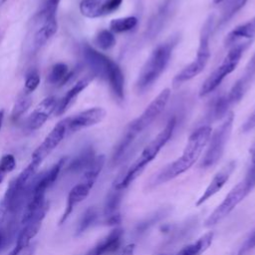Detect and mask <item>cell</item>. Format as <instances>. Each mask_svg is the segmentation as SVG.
<instances>
[{
    "label": "cell",
    "mask_w": 255,
    "mask_h": 255,
    "mask_svg": "<svg viewBox=\"0 0 255 255\" xmlns=\"http://www.w3.org/2000/svg\"><path fill=\"white\" fill-rule=\"evenodd\" d=\"M125 189H119L113 186V188L109 191L105 204H104V222L107 225H117L122 221L120 207L124 196Z\"/></svg>",
    "instance_id": "18"
},
{
    "label": "cell",
    "mask_w": 255,
    "mask_h": 255,
    "mask_svg": "<svg viewBox=\"0 0 255 255\" xmlns=\"http://www.w3.org/2000/svg\"><path fill=\"white\" fill-rule=\"evenodd\" d=\"M0 167L7 173L12 171L16 167V159L13 154H4L0 159Z\"/></svg>",
    "instance_id": "37"
},
{
    "label": "cell",
    "mask_w": 255,
    "mask_h": 255,
    "mask_svg": "<svg viewBox=\"0 0 255 255\" xmlns=\"http://www.w3.org/2000/svg\"><path fill=\"white\" fill-rule=\"evenodd\" d=\"M5 174H6V172L0 167V183L3 181V179L5 177Z\"/></svg>",
    "instance_id": "43"
},
{
    "label": "cell",
    "mask_w": 255,
    "mask_h": 255,
    "mask_svg": "<svg viewBox=\"0 0 255 255\" xmlns=\"http://www.w3.org/2000/svg\"><path fill=\"white\" fill-rule=\"evenodd\" d=\"M99 218V213L98 210L91 206L89 208H87L84 213L82 214L78 225H77V229H76V234L80 235L82 233H84L85 231H87L91 226H93L97 220Z\"/></svg>",
    "instance_id": "28"
},
{
    "label": "cell",
    "mask_w": 255,
    "mask_h": 255,
    "mask_svg": "<svg viewBox=\"0 0 255 255\" xmlns=\"http://www.w3.org/2000/svg\"><path fill=\"white\" fill-rule=\"evenodd\" d=\"M255 37V16L247 22L234 28L225 39V44L230 45L240 39H251Z\"/></svg>",
    "instance_id": "21"
},
{
    "label": "cell",
    "mask_w": 255,
    "mask_h": 255,
    "mask_svg": "<svg viewBox=\"0 0 255 255\" xmlns=\"http://www.w3.org/2000/svg\"><path fill=\"white\" fill-rule=\"evenodd\" d=\"M39 84H40V76H39V73L37 72V71H31L28 75H27V77H26V80H25V87H24V89H25V92L26 93H29V94H31V93H33L36 89H37V87L39 86Z\"/></svg>",
    "instance_id": "35"
},
{
    "label": "cell",
    "mask_w": 255,
    "mask_h": 255,
    "mask_svg": "<svg viewBox=\"0 0 255 255\" xmlns=\"http://www.w3.org/2000/svg\"><path fill=\"white\" fill-rule=\"evenodd\" d=\"M249 194L243 181L237 183L225 196L222 202L213 210V212L206 218L204 225L212 227L227 217L230 212Z\"/></svg>",
    "instance_id": "11"
},
{
    "label": "cell",
    "mask_w": 255,
    "mask_h": 255,
    "mask_svg": "<svg viewBox=\"0 0 255 255\" xmlns=\"http://www.w3.org/2000/svg\"><path fill=\"white\" fill-rule=\"evenodd\" d=\"M175 43L174 40L161 43L150 53L143 64L135 83V88L138 93H144L159 79L170 61Z\"/></svg>",
    "instance_id": "4"
},
{
    "label": "cell",
    "mask_w": 255,
    "mask_h": 255,
    "mask_svg": "<svg viewBox=\"0 0 255 255\" xmlns=\"http://www.w3.org/2000/svg\"><path fill=\"white\" fill-rule=\"evenodd\" d=\"M124 231L120 227L114 228L108 235L92 247L85 255H110L116 252L122 244Z\"/></svg>",
    "instance_id": "19"
},
{
    "label": "cell",
    "mask_w": 255,
    "mask_h": 255,
    "mask_svg": "<svg viewBox=\"0 0 255 255\" xmlns=\"http://www.w3.org/2000/svg\"><path fill=\"white\" fill-rule=\"evenodd\" d=\"M233 121L234 114L229 112L224 117L222 123L211 132L210 138L206 145V151L200 163V167L209 168L219 161L231 134Z\"/></svg>",
    "instance_id": "8"
},
{
    "label": "cell",
    "mask_w": 255,
    "mask_h": 255,
    "mask_svg": "<svg viewBox=\"0 0 255 255\" xmlns=\"http://www.w3.org/2000/svg\"><path fill=\"white\" fill-rule=\"evenodd\" d=\"M61 0H46L39 13L42 21L56 17V12Z\"/></svg>",
    "instance_id": "33"
},
{
    "label": "cell",
    "mask_w": 255,
    "mask_h": 255,
    "mask_svg": "<svg viewBox=\"0 0 255 255\" xmlns=\"http://www.w3.org/2000/svg\"><path fill=\"white\" fill-rule=\"evenodd\" d=\"M104 164L105 156L103 154L97 155L91 165L83 172V176L80 182L77 183L68 194L66 208L59 221L60 224H63L72 214L75 207L88 197L104 167Z\"/></svg>",
    "instance_id": "5"
},
{
    "label": "cell",
    "mask_w": 255,
    "mask_h": 255,
    "mask_svg": "<svg viewBox=\"0 0 255 255\" xmlns=\"http://www.w3.org/2000/svg\"><path fill=\"white\" fill-rule=\"evenodd\" d=\"M33 254H34V247L33 246H29L20 255H33Z\"/></svg>",
    "instance_id": "41"
},
{
    "label": "cell",
    "mask_w": 255,
    "mask_h": 255,
    "mask_svg": "<svg viewBox=\"0 0 255 255\" xmlns=\"http://www.w3.org/2000/svg\"><path fill=\"white\" fill-rule=\"evenodd\" d=\"M169 212L168 208H159L158 210H156L153 214L149 215L148 217H146L145 219H143L142 221H140L134 228V234L137 236L142 235L143 233H145L150 227H152L154 224H156V222L160 221L161 219H163Z\"/></svg>",
    "instance_id": "26"
},
{
    "label": "cell",
    "mask_w": 255,
    "mask_h": 255,
    "mask_svg": "<svg viewBox=\"0 0 255 255\" xmlns=\"http://www.w3.org/2000/svg\"><path fill=\"white\" fill-rule=\"evenodd\" d=\"M48 208L49 203L47 202L34 216H32L26 223L22 225V228L17 236L15 247L12 249L9 255H20L27 247L30 246L31 240L37 235L41 228Z\"/></svg>",
    "instance_id": "12"
},
{
    "label": "cell",
    "mask_w": 255,
    "mask_h": 255,
    "mask_svg": "<svg viewBox=\"0 0 255 255\" xmlns=\"http://www.w3.org/2000/svg\"><path fill=\"white\" fill-rule=\"evenodd\" d=\"M251 161L252 165L249 168L245 178L242 180L249 192L255 187V145L251 150Z\"/></svg>",
    "instance_id": "34"
},
{
    "label": "cell",
    "mask_w": 255,
    "mask_h": 255,
    "mask_svg": "<svg viewBox=\"0 0 255 255\" xmlns=\"http://www.w3.org/2000/svg\"><path fill=\"white\" fill-rule=\"evenodd\" d=\"M58 103V99L55 96H49L39 103L27 120V127L29 129L36 130L40 128L55 112Z\"/></svg>",
    "instance_id": "16"
},
{
    "label": "cell",
    "mask_w": 255,
    "mask_h": 255,
    "mask_svg": "<svg viewBox=\"0 0 255 255\" xmlns=\"http://www.w3.org/2000/svg\"><path fill=\"white\" fill-rule=\"evenodd\" d=\"M159 255H165V254H159Z\"/></svg>",
    "instance_id": "46"
},
{
    "label": "cell",
    "mask_w": 255,
    "mask_h": 255,
    "mask_svg": "<svg viewBox=\"0 0 255 255\" xmlns=\"http://www.w3.org/2000/svg\"><path fill=\"white\" fill-rule=\"evenodd\" d=\"M3 120H4V110H0V130H1V128H2Z\"/></svg>",
    "instance_id": "42"
},
{
    "label": "cell",
    "mask_w": 255,
    "mask_h": 255,
    "mask_svg": "<svg viewBox=\"0 0 255 255\" xmlns=\"http://www.w3.org/2000/svg\"><path fill=\"white\" fill-rule=\"evenodd\" d=\"M137 25V18L134 16H127L113 19L110 23L111 31L114 33H125L131 31Z\"/></svg>",
    "instance_id": "27"
},
{
    "label": "cell",
    "mask_w": 255,
    "mask_h": 255,
    "mask_svg": "<svg viewBox=\"0 0 255 255\" xmlns=\"http://www.w3.org/2000/svg\"><path fill=\"white\" fill-rule=\"evenodd\" d=\"M223 1H225V0H213V2H214L215 4H219V3L223 2Z\"/></svg>",
    "instance_id": "44"
},
{
    "label": "cell",
    "mask_w": 255,
    "mask_h": 255,
    "mask_svg": "<svg viewBox=\"0 0 255 255\" xmlns=\"http://www.w3.org/2000/svg\"><path fill=\"white\" fill-rule=\"evenodd\" d=\"M122 3L123 0H82L79 8L83 16L95 19L116 12Z\"/></svg>",
    "instance_id": "14"
},
{
    "label": "cell",
    "mask_w": 255,
    "mask_h": 255,
    "mask_svg": "<svg viewBox=\"0 0 255 255\" xmlns=\"http://www.w3.org/2000/svg\"><path fill=\"white\" fill-rule=\"evenodd\" d=\"M116 37L113 32L106 29L101 30L95 38V43L97 47L104 51L112 49L116 45Z\"/></svg>",
    "instance_id": "31"
},
{
    "label": "cell",
    "mask_w": 255,
    "mask_h": 255,
    "mask_svg": "<svg viewBox=\"0 0 255 255\" xmlns=\"http://www.w3.org/2000/svg\"><path fill=\"white\" fill-rule=\"evenodd\" d=\"M175 126L176 119L171 118L165 127L156 134V136L147 143L139 156L129 165V167L123 174L118 176L113 186L119 189H126L141 173L145 166L156 157L161 148L171 137Z\"/></svg>",
    "instance_id": "2"
},
{
    "label": "cell",
    "mask_w": 255,
    "mask_h": 255,
    "mask_svg": "<svg viewBox=\"0 0 255 255\" xmlns=\"http://www.w3.org/2000/svg\"><path fill=\"white\" fill-rule=\"evenodd\" d=\"M96 153L93 147L87 146L83 149L68 165V171L77 173V172H84L94 161L96 157Z\"/></svg>",
    "instance_id": "22"
},
{
    "label": "cell",
    "mask_w": 255,
    "mask_h": 255,
    "mask_svg": "<svg viewBox=\"0 0 255 255\" xmlns=\"http://www.w3.org/2000/svg\"><path fill=\"white\" fill-rule=\"evenodd\" d=\"M170 97V90L168 88L162 90L144 109L139 117L134 119L128 126L126 132L123 137L131 144L135 140L138 134H140L144 129H146L154 120L161 114V112L166 107Z\"/></svg>",
    "instance_id": "7"
},
{
    "label": "cell",
    "mask_w": 255,
    "mask_h": 255,
    "mask_svg": "<svg viewBox=\"0 0 255 255\" xmlns=\"http://www.w3.org/2000/svg\"><path fill=\"white\" fill-rule=\"evenodd\" d=\"M173 0H165V2L162 4V6L159 8L157 13L154 15V17L150 20L149 26H148V34L153 36L156 34L162 27V24L166 20V18L169 15L170 7L172 6Z\"/></svg>",
    "instance_id": "25"
},
{
    "label": "cell",
    "mask_w": 255,
    "mask_h": 255,
    "mask_svg": "<svg viewBox=\"0 0 255 255\" xmlns=\"http://www.w3.org/2000/svg\"><path fill=\"white\" fill-rule=\"evenodd\" d=\"M68 74H69L68 66L64 63H57L52 67L50 74L48 75L47 81L49 84H52V85H56V84L64 85Z\"/></svg>",
    "instance_id": "30"
},
{
    "label": "cell",
    "mask_w": 255,
    "mask_h": 255,
    "mask_svg": "<svg viewBox=\"0 0 255 255\" xmlns=\"http://www.w3.org/2000/svg\"><path fill=\"white\" fill-rule=\"evenodd\" d=\"M68 133V121L67 118L60 121L44 138L41 144L33 151L29 166L37 171L41 163L46 157L60 144Z\"/></svg>",
    "instance_id": "10"
},
{
    "label": "cell",
    "mask_w": 255,
    "mask_h": 255,
    "mask_svg": "<svg viewBox=\"0 0 255 255\" xmlns=\"http://www.w3.org/2000/svg\"><path fill=\"white\" fill-rule=\"evenodd\" d=\"M211 27H212V17L207 19L202 27L196 57L190 64H188L178 74L175 75L172 81L173 87L176 88L182 85L183 83L192 80L193 78L198 76L206 67L208 60L210 58L209 38L211 34Z\"/></svg>",
    "instance_id": "6"
},
{
    "label": "cell",
    "mask_w": 255,
    "mask_h": 255,
    "mask_svg": "<svg viewBox=\"0 0 255 255\" xmlns=\"http://www.w3.org/2000/svg\"><path fill=\"white\" fill-rule=\"evenodd\" d=\"M58 23L56 17L49 18L43 21L42 26L34 36V44L37 47L44 46L57 32Z\"/></svg>",
    "instance_id": "24"
},
{
    "label": "cell",
    "mask_w": 255,
    "mask_h": 255,
    "mask_svg": "<svg viewBox=\"0 0 255 255\" xmlns=\"http://www.w3.org/2000/svg\"><path fill=\"white\" fill-rule=\"evenodd\" d=\"M7 240H8V238H7L5 231L3 230L2 227H0V249L7 244Z\"/></svg>",
    "instance_id": "40"
},
{
    "label": "cell",
    "mask_w": 255,
    "mask_h": 255,
    "mask_svg": "<svg viewBox=\"0 0 255 255\" xmlns=\"http://www.w3.org/2000/svg\"><path fill=\"white\" fill-rule=\"evenodd\" d=\"M92 80H93V77H86L78 81L67 92V94L62 98V100L58 103V106L54 112L55 115L58 117L64 115L67 112V110L70 108V106L74 103V101L77 99V97L89 86Z\"/></svg>",
    "instance_id": "20"
},
{
    "label": "cell",
    "mask_w": 255,
    "mask_h": 255,
    "mask_svg": "<svg viewBox=\"0 0 255 255\" xmlns=\"http://www.w3.org/2000/svg\"><path fill=\"white\" fill-rule=\"evenodd\" d=\"M245 49L244 44H237L233 46L229 52L225 55L221 63L216 67V69L208 76V78L203 82L199 90V97L203 98L213 92L222 81L231 74L238 66L240 59L243 55Z\"/></svg>",
    "instance_id": "9"
},
{
    "label": "cell",
    "mask_w": 255,
    "mask_h": 255,
    "mask_svg": "<svg viewBox=\"0 0 255 255\" xmlns=\"http://www.w3.org/2000/svg\"><path fill=\"white\" fill-rule=\"evenodd\" d=\"M212 129L209 126H202L192 131L181 155L157 172L150 180L149 186L155 187L187 171L197 161L203 149L206 147Z\"/></svg>",
    "instance_id": "1"
},
{
    "label": "cell",
    "mask_w": 255,
    "mask_h": 255,
    "mask_svg": "<svg viewBox=\"0 0 255 255\" xmlns=\"http://www.w3.org/2000/svg\"><path fill=\"white\" fill-rule=\"evenodd\" d=\"M107 115L103 108H91L67 118L68 132H76L101 123Z\"/></svg>",
    "instance_id": "13"
},
{
    "label": "cell",
    "mask_w": 255,
    "mask_h": 255,
    "mask_svg": "<svg viewBox=\"0 0 255 255\" xmlns=\"http://www.w3.org/2000/svg\"><path fill=\"white\" fill-rule=\"evenodd\" d=\"M255 77V54L252 56L250 61L248 62L245 72L242 77L233 85L230 89L229 93L222 97L224 100L225 106L229 109L233 104L237 103L244 96L246 91L248 90L253 78Z\"/></svg>",
    "instance_id": "15"
},
{
    "label": "cell",
    "mask_w": 255,
    "mask_h": 255,
    "mask_svg": "<svg viewBox=\"0 0 255 255\" xmlns=\"http://www.w3.org/2000/svg\"><path fill=\"white\" fill-rule=\"evenodd\" d=\"M83 56L94 76L104 79L118 101L125 99V75L121 67L108 56L90 45L83 48Z\"/></svg>",
    "instance_id": "3"
},
{
    "label": "cell",
    "mask_w": 255,
    "mask_h": 255,
    "mask_svg": "<svg viewBox=\"0 0 255 255\" xmlns=\"http://www.w3.org/2000/svg\"><path fill=\"white\" fill-rule=\"evenodd\" d=\"M134 249H135V245L133 243L127 245L121 252L120 255H133L134 254Z\"/></svg>",
    "instance_id": "39"
},
{
    "label": "cell",
    "mask_w": 255,
    "mask_h": 255,
    "mask_svg": "<svg viewBox=\"0 0 255 255\" xmlns=\"http://www.w3.org/2000/svg\"><path fill=\"white\" fill-rule=\"evenodd\" d=\"M255 249V228L247 236L245 241L242 243L238 250V255H246L247 253Z\"/></svg>",
    "instance_id": "36"
},
{
    "label": "cell",
    "mask_w": 255,
    "mask_h": 255,
    "mask_svg": "<svg viewBox=\"0 0 255 255\" xmlns=\"http://www.w3.org/2000/svg\"><path fill=\"white\" fill-rule=\"evenodd\" d=\"M235 167H236V162L234 160H231L228 163H226L213 176V178L211 179V181L209 182V184L207 185V187L205 188V190L203 191L201 196L197 199L195 205L199 206V205L203 204L205 201H207L209 198H211L213 195H215L228 181V179L230 178L231 174L233 173Z\"/></svg>",
    "instance_id": "17"
},
{
    "label": "cell",
    "mask_w": 255,
    "mask_h": 255,
    "mask_svg": "<svg viewBox=\"0 0 255 255\" xmlns=\"http://www.w3.org/2000/svg\"><path fill=\"white\" fill-rule=\"evenodd\" d=\"M248 0H230L228 5L226 6L224 12L222 13L221 19L219 21V26L228 22L247 2Z\"/></svg>",
    "instance_id": "32"
},
{
    "label": "cell",
    "mask_w": 255,
    "mask_h": 255,
    "mask_svg": "<svg viewBox=\"0 0 255 255\" xmlns=\"http://www.w3.org/2000/svg\"><path fill=\"white\" fill-rule=\"evenodd\" d=\"M214 237V233L209 231L203 234L196 241L187 244L183 248H181L176 255H201L212 243Z\"/></svg>",
    "instance_id": "23"
},
{
    "label": "cell",
    "mask_w": 255,
    "mask_h": 255,
    "mask_svg": "<svg viewBox=\"0 0 255 255\" xmlns=\"http://www.w3.org/2000/svg\"><path fill=\"white\" fill-rule=\"evenodd\" d=\"M7 0H1V3H4V2H6Z\"/></svg>",
    "instance_id": "45"
},
{
    "label": "cell",
    "mask_w": 255,
    "mask_h": 255,
    "mask_svg": "<svg viewBox=\"0 0 255 255\" xmlns=\"http://www.w3.org/2000/svg\"><path fill=\"white\" fill-rule=\"evenodd\" d=\"M253 128H255V110L251 113V115L248 117V119L242 126V130L244 132H248Z\"/></svg>",
    "instance_id": "38"
},
{
    "label": "cell",
    "mask_w": 255,
    "mask_h": 255,
    "mask_svg": "<svg viewBox=\"0 0 255 255\" xmlns=\"http://www.w3.org/2000/svg\"><path fill=\"white\" fill-rule=\"evenodd\" d=\"M31 105H32V97L29 93L25 92L15 102L12 109V113H11V119L13 121L19 120L28 111Z\"/></svg>",
    "instance_id": "29"
}]
</instances>
